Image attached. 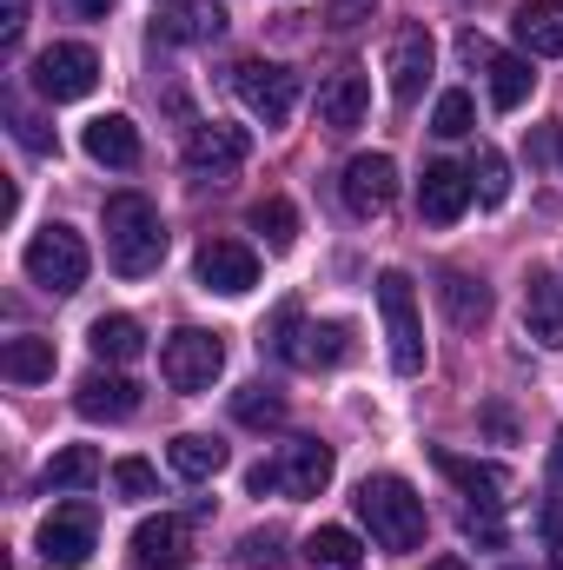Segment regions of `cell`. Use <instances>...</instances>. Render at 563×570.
Returning a JSON list of instances; mask_svg holds the SVG:
<instances>
[{
	"label": "cell",
	"mask_w": 563,
	"mask_h": 570,
	"mask_svg": "<svg viewBox=\"0 0 563 570\" xmlns=\"http://www.w3.org/2000/svg\"><path fill=\"white\" fill-rule=\"evenodd\" d=\"M352 504H358V524L372 531V544H378V551L405 558V551H418V544H424V498L398 478V471L365 478Z\"/></svg>",
	"instance_id": "1"
},
{
	"label": "cell",
	"mask_w": 563,
	"mask_h": 570,
	"mask_svg": "<svg viewBox=\"0 0 563 570\" xmlns=\"http://www.w3.org/2000/svg\"><path fill=\"white\" fill-rule=\"evenodd\" d=\"M100 219H107V259H113L120 279L159 273V259H166V219H159V206L146 193H113Z\"/></svg>",
	"instance_id": "2"
},
{
	"label": "cell",
	"mask_w": 563,
	"mask_h": 570,
	"mask_svg": "<svg viewBox=\"0 0 563 570\" xmlns=\"http://www.w3.org/2000/svg\"><path fill=\"white\" fill-rule=\"evenodd\" d=\"M266 345L279 352L285 365H298V372H332V365H345V352H352V325H338V318L318 325V318H305L298 305H279Z\"/></svg>",
	"instance_id": "3"
},
{
	"label": "cell",
	"mask_w": 563,
	"mask_h": 570,
	"mask_svg": "<svg viewBox=\"0 0 563 570\" xmlns=\"http://www.w3.org/2000/svg\"><path fill=\"white\" fill-rule=\"evenodd\" d=\"M20 266H27V279L40 285L47 298H67V292H80V285H87L93 253H87V239H80L73 226H40V233L27 239Z\"/></svg>",
	"instance_id": "4"
},
{
	"label": "cell",
	"mask_w": 563,
	"mask_h": 570,
	"mask_svg": "<svg viewBox=\"0 0 563 570\" xmlns=\"http://www.w3.org/2000/svg\"><path fill=\"white\" fill-rule=\"evenodd\" d=\"M219 372H226V338H219V332L179 325V332L159 345V379H166L172 392H213Z\"/></svg>",
	"instance_id": "5"
},
{
	"label": "cell",
	"mask_w": 563,
	"mask_h": 570,
	"mask_svg": "<svg viewBox=\"0 0 563 570\" xmlns=\"http://www.w3.org/2000/svg\"><path fill=\"white\" fill-rule=\"evenodd\" d=\"M33 544H40V558L53 570H87L93 551H100V511L80 504V498H73V504H53V511L40 518V538H33Z\"/></svg>",
	"instance_id": "6"
},
{
	"label": "cell",
	"mask_w": 563,
	"mask_h": 570,
	"mask_svg": "<svg viewBox=\"0 0 563 570\" xmlns=\"http://www.w3.org/2000/svg\"><path fill=\"white\" fill-rule=\"evenodd\" d=\"M378 312H385V338H392V372L418 379L424 372V325H418V292L405 273H378Z\"/></svg>",
	"instance_id": "7"
},
{
	"label": "cell",
	"mask_w": 563,
	"mask_h": 570,
	"mask_svg": "<svg viewBox=\"0 0 563 570\" xmlns=\"http://www.w3.org/2000/svg\"><path fill=\"white\" fill-rule=\"evenodd\" d=\"M93 87H100V53H93V47H80V40H53V47L33 60V94H40V100H53V107L87 100Z\"/></svg>",
	"instance_id": "8"
},
{
	"label": "cell",
	"mask_w": 563,
	"mask_h": 570,
	"mask_svg": "<svg viewBox=\"0 0 563 570\" xmlns=\"http://www.w3.org/2000/svg\"><path fill=\"white\" fill-rule=\"evenodd\" d=\"M233 94L246 100L253 120L285 127L292 107H298V73H292V67H273V60H239V67H233Z\"/></svg>",
	"instance_id": "9"
},
{
	"label": "cell",
	"mask_w": 563,
	"mask_h": 570,
	"mask_svg": "<svg viewBox=\"0 0 563 570\" xmlns=\"http://www.w3.org/2000/svg\"><path fill=\"white\" fill-rule=\"evenodd\" d=\"M192 273H199L206 292H219V298H246L259 285V253L246 239H206L199 259H192Z\"/></svg>",
	"instance_id": "10"
},
{
	"label": "cell",
	"mask_w": 563,
	"mask_h": 570,
	"mask_svg": "<svg viewBox=\"0 0 563 570\" xmlns=\"http://www.w3.org/2000/svg\"><path fill=\"white\" fill-rule=\"evenodd\" d=\"M431 67H437V40H431V27H398L392 33V47H385V73H392V100L398 107H412L424 94V80H431Z\"/></svg>",
	"instance_id": "11"
},
{
	"label": "cell",
	"mask_w": 563,
	"mask_h": 570,
	"mask_svg": "<svg viewBox=\"0 0 563 570\" xmlns=\"http://www.w3.org/2000/svg\"><path fill=\"white\" fill-rule=\"evenodd\" d=\"M246 159H253V134H246V127L199 120V127L186 134V166H192L199 179H226V173H239Z\"/></svg>",
	"instance_id": "12"
},
{
	"label": "cell",
	"mask_w": 563,
	"mask_h": 570,
	"mask_svg": "<svg viewBox=\"0 0 563 570\" xmlns=\"http://www.w3.org/2000/svg\"><path fill=\"white\" fill-rule=\"evenodd\" d=\"M338 199H345L358 219L385 213V206L398 199V159H392V153H358V159L345 166V179H338Z\"/></svg>",
	"instance_id": "13"
},
{
	"label": "cell",
	"mask_w": 563,
	"mask_h": 570,
	"mask_svg": "<svg viewBox=\"0 0 563 570\" xmlns=\"http://www.w3.org/2000/svg\"><path fill=\"white\" fill-rule=\"evenodd\" d=\"M186 558H192V524L186 518L159 511L134 531V570H186Z\"/></svg>",
	"instance_id": "14"
},
{
	"label": "cell",
	"mask_w": 563,
	"mask_h": 570,
	"mask_svg": "<svg viewBox=\"0 0 563 570\" xmlns=\"http://www.w3.org/2000/svg\"><path fill=\"white\" fill-rule=\"evenodd\" d=\"M471 173L464 166H451V159H431L418 179V213L431 219V226H457L464 219V206H471Z\"/></svg>",
	"instance_id": "15"
},
{
	"label": "cell",
	"mask_w": 563,
	"mask_h": 570,
	"mask_svg": "<svg viewBox=\"0 0 563 570\" xmlns=\"http://www.w3.org/2000/svg\"><path fill=\"white\" fill-rule=\"evenodd\" d=\"M332 471H338V458H332V444H318V438H292L279 451V491L285 498H325Z\"/></svg>",
	"instance_id": "16"
},
{
	"label": "cell",
	"mask_w": 563,
	"mask_h": 570,
	"mask_svg": "<svg viewBox=\"0 0 563 570\" xmlns=\"http://www.w3.org/2000/svg\"><path fill=\"white\" fill-rule=\"evenodd\" d=\"M73 412H80V419H93V425H120V419H134V412H140V385H134V379H120V372H87V379H80V392H73Z\"/></svg>",
	"instance_id": "17"
},
{
	"label": "cell",
	"mask_w": 563,
	"mask_h": 570,
	"mask_svg": "<svg viewBox=\"0 0 563 570\" xmlns=\"http://www.w3.org/2000/svg\"><path fill=\"white\" fill-rule=\"evenodd\" d=\"M365 107H372V87H365L358 67H345V73H332V80L318 87V127H325V134H352V127L365 120Z\"/></svg>",
	"instance_id": "18"
},
{
	"label": "cell",
	"mask_w": 563,
	"mask_h": 570,
	"mask_svg": "<svg viewBox=\"0 0 563 570\" xmlns=\"http://www.w3.org/2000/svg\"><path fill=\"white\" fill-rule=\"evenodd\" d=\"M87 159L93 166H113V173H127V166H140V127L127 120V114H100V120H87Z\"/></svg>",
	"instance_id": "19"
},
{
	"label": "cell",
	"mask_w": 563,
	"mask_h": 570,
	"mask_svg": "<svg viewBox=\"0 0 563 570\" xmlns=\"http://www.w3.org/2000/svg\"><path fill=\"white\" fill-rule=\"evenodd\" d=\"M431 464L471 498V504H484V511H504V491H511V478L497 471V464H477V458H457V451H431Z\"/></svg>",
	"instance_id": "20"
},
{
	"label": "cell",
	"mask_w": 563,
	"mask_h": 570,
	"mask_svg": "<svg viewBox=\"0 0 563 570\" xmlns=\"http://www.w3.org/2000/svg\"><path fill=\"white\" fill-rule=\"evenodd\" d=\"M511 33L531 60H563V7L557 0H524L511 13Z\"/></svg>",
	"instance_id": "21"
},
{
	"label": "cell",
	"mask_w": 563,
	"mask_h": 570,
	"mask_svg": "<svg viewBox=\"0 0 563 570\" xmlns=\"http://www.w3.org/2000/svg\"><path fill=\"white\" fill-rule=\"evenodd\" d=\"M524 332L537 345H563V273H531V285H524Z\"/></svg>",
	"instance_id": "22"
},
{
	"label": "cell",
	"mask_w": 563,
	"mask_h": 570,
	"mask_svg": "<svg viewBox=\"0 0 563 570\" xmlns=\"http://www.w3.org/2000/svg\"><path fill=\"white\" fill-rule=\"evenodd\" d=\"M87 345H93V358H100V365H127V358H140V352H146V332H140V318L107 312V318H93Z\"/></svg>",
	"instance_id": "23"
},
{
	"label": "cell",
	"mask_w": 563,
	"mask_h": 570,
	"mask_svg": "<svg viewBox=\"0 0 563 570\" xmlns=\"http://www.w3.org/2000/svg\"><path fill=\"white\" fill-rule=\"evenodd\" d=\"M0 372H7L13 385H47V379H53V338H40V332H20V338H7V352H0Z\"/></svg>",
	"instance_id": "24"
},
{
	"label": "cell",
	"mask_w": 563,
	"mask_h": 570,
	"mask_svg": "<svg viewBox=\"0 0 563 570\" xmlns=\"http://www.w3.org/2000/svg\"><path fill=\"white\" fill-rule=\"evenodd\" d=\"M437 298H444L451 325H464V332L491 318V285H484V279H471V273H444V279H437Z\"/></svg>",
	"instance_id": "25"
},
{
	"label": "cell",
	"mask_w": 563,
	"mask_h": 570,
	"mask_svg": "<svg viewBox=\"0 0 563 570\" xmlns=\"http://www.w3.org/2000/svg\"><path fill=\"white\" fill-rule=\"evenodd\" d=\"M531 94H537L531 60H517V53H491V107H497V114H517Z\"/></svg>",
	"instance_id": "26"
},
{
	"label": "cell",
	"mask_w": 563,
	"mask_h": 570,
	"mask_svg": "<svg viewBox=\"0 0 563 570\" xmlns=\"http://www.w3.org/2000/svg\"><path fill=\"white\" fill-rule=\"evenodd\" d=\"M172 471L186 478V484H206V478H219L226 471V444L219 438H199V431H186V438H172Z\"/></svg>",
	"instance_id": "27"
},
{
	"label": "cell",
	"mask_w": 563,
	"mask_h": 570,
	"mask_svg": "<svg viewBox=\"0 0 563 570\" xmlns=\"http://www.w3.org/2000/svg\"><path fill=\"white\" fill-rule=\"evenodd\" d=\"M93 478H100V451H93V444H67V451L47 458L40 491H87Z\"/></svg>",
	"instance_id": "28"
},
{
	"label": "cell",
	"mask_w": 563,
	"mask_h": 570,
	"mask_svg": "<svg viewBox=\"0 0 563 570\" xmlns=\"http://www.w3.org/2000/svg\"><path fill=\"white\" fill-rule=\"evenodd\" d=\"M305 558L318 570H365V544H358L345 524H325V531L305 538Z\"/></svg>",
	"instance_id": "29"
},
{
	"label": "cell",
	"mask_w": 563,
	"mask_h": 570,
	"mask_svg": "<svg viewBox=\"0 0 563 570\" xmlns=\"http://www.w3.org/2000/svg\"><path fill=\"white\" fill-rule=\"evenodd\" d=\"M219 33H226V13L219 7H192V13L152 20V40H219Z\"/></svg>",
	"instance_id": "30"
},
{
	"label": "cell",
	"mask_w": 563,
	"mask_h": 570,
	"mask_svg": "<svg viewBox=\"0 0 563 570\" xmlns=\"http://www.w3.org/2000/svg\"><path fill=\"white\" fill-rule=\"evenodd\" d=\"M233 419L253 431H273V425H285V399L273 385H246V392H233Z\"/></svg>",
	"instance_id": "31"
},
{
	"label": "cell",
	"mask_w": 563,
	"mask_h": 570,
	"mask_svg": "<svg viewBox=\"0 0 563 570\" xmlns=\"http://www.w3.org/2000/svg\"><path fill=\"white\" fill-rule=\"evenodd\" d=\"M253 233H259L273 253H292V239H298V213H292V199H259V206H253Z\"/></svg>",
	"instance_id": "32"
},
{
	"label": "cell",
	"mask_w": 563,
	"mask_h": 570,
	"mask_svg": "<svg viewBox=\"0 0 563 570\" xmlns=\"http://www.w3.org/2000/svg\"><path fill=\"white\" fill-rule=\"evenodd\" d=\"M471 186H477V199L484 206H504L511 199V166H504V153H477V166H471Z\"/></svg>",
	"instance_id": "33"
},
{
	"label": "cell",
	"mask_w": 563,
	"mask_h": 570,
	"mask_svg": "<svg viewBox=\"0 0 563 570\" xmlns=\"http://www.w3.org/2000/svg\"><path fill=\"white\" fill-rule=\"evenodd\" d=\"M239 564L246 570H279L285 564V531H273V524H266V531H246V538H239Z\"/></svg>",
	"instance_id": "34"
},
{
	"label": "cell",
	"mask_w": 563,
	"mask_h": 570,
	"mask_svg": "<svg viewBox=\"0 0 563 570\" xmlns=\"http://www.w3.org/2000/svg\"><path fill=\"white\" fill-rule=\"evenodd\" d=\"M471 120H477L471 94H444V100H437V114H431V134H437V140H464V134H471Z\"/></svg>",
	"instance_id": "35"
},
{
	"label": "cell",
	"mask_w": 563,
	"mask_h": 570,
	"mask_svg": "<svg viewBox=\"0 0 563 570\" xmlns=\"http://www.w3.org/2000/svg\"><path fill=\"white\" fill-rule=\"evenodd\" d=\"M113 491H120V498H152V491H159V478H152V464H146V458H120V464H113Z\"/></svg>",
	"instance_id": "36"
},
{
	"label": "cell",
	"mask_w": 563,
	"mask_h": 570,
	"mask_svg": "<svg viewBox=\"0 0 563 570\" xmlns=\"http://www.w3.org/2000/svg\"><path fill=\"white\" fill-rule=\"evenodd\" d=\"M372 13H378V0H325V20H332L338 33H358Z\"/></svg>",
	"instance_id": "37"
},
{
	"label": "cell",
	"mask_w": 563,
	"mask_h": 570,
	"mask_svg": "<svg viewBox=\"0 0 563 570\" xmlns=\"http://www.w3.org/2000/svg\"><path fill=\"white\" fill-rule=\"evenodd\" d=\"M7 127H13V140L27 146V153H60L53 134H40V120H33V114H20V107H7Z\"/></svg>",
	"instance_id": "38"
},
{
	"label": "cell",
	"mask_w": 563,
	"mask_h": 570,
	"mask_svg": "<svg viewBox=\"0 0 563 570\" xmlns=\"http://www.w3.org/2000/svg\"><path fill=\"white\" fill-rule=\"evenodd\" d=\"M464 538H477V544H504V524H497V511H484V504H464Z\"/></svg>",
	"instance_id": "39"
},
{
	"label": "cell",
	"mask_w": 563,
	"mask_h": 570,
	"mask_svg": "<svg viewBox=\"0 0 563 570\" xmlns=\"http://www.w3.org/2000/svg\"><path fill=\"white\" fill-rule=\"evenodd\" d=\"M20 27H27V0H0V40L7 47L20 40Z\"/></svg>",
	"instance_id": "40"
},
{
	"label": "cell",
	"mask_w": 563,
	"mask_h": 570,
	"mask_svg": "<svg viewBox=\"0 0 563 570\" xmlns=\"http://www.w3.org/2000/svg\"><path fill=\"white\" fill-rule=\"evenodd\" d=\"M246 491H253V498L279 491V464H253V471H246Z\"/></svg>",
	"instance_id": "41"
},
{
	"label": "cell",
	"mask_w": 563,
	"mask_h": 570,
	"mask_svg": "<svg viewBox=\"0 0 563 570\" xmlns=\"http://www.w3.org/2000/svg\"><path fill=\"white\" fill-rule=\"evenodd\" d=\"M551 478H557V484H563V431H557V438H551Z\"/></svg>",
	"instance_id": "42"
},
{
	"label": "cell",
	"mask_w": 563,
	"mask_h": 570,
	"mask_svg": "<svg viewBox=\"0 0 563 570\" xmlns=\"http://www.w3.org/2000/svg\"><path fill=\"white\" fill-rule=\"evenodd\" d=\"M73 7H80V13H93V20H107V7H113V0H73Z\"/></svg>",
	"instance_id": "43"
},
{
	"label": "cell",
	"mask_w": 563,
	"mask_h": 570,
	"mask_svg": "<svg viewBox=\"0 0 563 570\" xmlns=\"http://www.w3.org/2000/svg\"><path fill=\"white\" fill-rule=\"evenodd\" d=\"M424 570H471L464 558H437V564H424Z\"/></svg>",
	"instance_id": "44"
},
{
	"label": "cell",
	"mask_w": 563,
	"mask_h": 570,
	"mask_svg": "<svg viewBox=\"0 0 563 570\" xmlns=\"http://www.w3.org/2000/svg\"><path fill=\"white\" fill-rule=\"evenodd\" d=\"M551 551H557V564H551V570H563V544H551Z\"/></svg>",
	"instance_id": "45"
},
{
	"label": "cell",
	"mask_w": 563,
	"mask_h": 570,
	"mask_svg": "<svg viewBox=\"0 0 563 570\" xmlns=\"http://www.w3.org/2000/svg\"><path fill=\"white\" fill-rule=\"evenodd\" d=\"M557 159H563V127H557Z\"/></svg>",
	"instance_id": "46"
}]
</instances>
